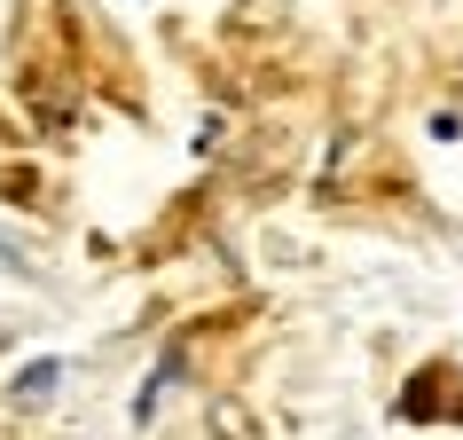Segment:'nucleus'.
I'll use <instances>...</instances> for the list:
<instances>
[{
    "label": "nucleus",
    "mask_w": 463,
    "mask_h": 440,
    "mask_svg": "<svg viewBox=\"0 0 463 440\" xmlns=\"http://www.w3.org/2000/svg\"><path fill=\"white\" fill-rule=\"evenodd\" d=\"M63 378H71V362H63V354H32V362L8 378V393H0V401H8L16 416H40L55 393H63Z\"/></svg>",
    "instance_id": "1"
},
{
    "label": "nucleus",
    "mask_w": 463,
    "mask_h": 440,
    "mask_svg": "<svg viewBox=\"0 0 463 440\" xmlns=\"http://www.w3.org/2000/svg\"><path fill=\"white\" fill-rule=\"evenodd\" d=\"M0 268H8V275H32V260H24L16 244H8V236H0Z\"/></svg>",
    "instance_id": "3"
},
{
    "label": "nucleus",
    "mask_w": 463,
    "mask_h": 440,
    "mask_svg": "<svg viewBox=\"0 0 463 440\" xmlns=\"http://www.w3.org/2000/svg\"><path fill=\"white\" fill-rule=\"evenodd\" d=\"M424 126H432V142H456V134H463V119H456V110H432Z\"/></svg>",
    "instance_id": "2"
}]
</instances>
